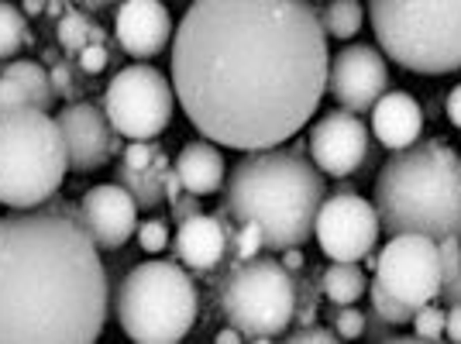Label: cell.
Here are the masks:
<instances>
[{
  "instance_id": "19",
  "label": "cell",
  "mask_w": 461,
  "mask_h": 344,
  "mask_svg": "<svg viewBox=\"0 0 461 344\" xmlns=\"http://www.w3.org/2000/svg\"><path fill=\"white\" fill-rule=\"evenodd\" d=\"M52 104H56V90H52V77L41 62L18 59L0 73V114L14 111V107L52 111Z\"/></svg>"
},
{
  "instance_id": "16",
  "label": "cell",
  "mask_w": 461,
  "mask_h": 344,
  "mask_svg": "<svg viewBox=\"0 0 461 344\" xmlns=\"http://www.w3.org/2000/svg\"><path fill=\"white\" fill-rule=\"evenodd\" d=\"M234 234L238 228L228 213H193L176 228V255L186 268L203 276L234 251Z\"/></svg>"
},
{
  "instance_id": "34",
  "label": "cell",
  "mask_w": 461,
  "mask_h": 344,
  "mask_svg": "<svg viewBox=\"0 0 461 344\" xmlns=\"http://www.w3.org/2000/svg\"><path fill=\"white\" fill-rule=\"evenodd\" d=\"M286 341L289 344H334L341 341L334 330H327V327H296V330H286Z\"/></svg>"
},
{
  "instance_id": "1",
  "label": "cell",
  "mask_w": 461,
  "mask_h": 344,
  "mask_svg": "<svg viewBox=\"0 0 461 344\" xmlns=\"http://www.w3.org/2000/svg\"><path fill=\"white\" fill-rule=\"evenodd\" d=\"M169 62L193 128L255 152L307 128L327 90L330 52L310 0H193Z\"/></svg>"
},
{
  "instance_id": "37",
  "label": "cell",
  "mask_w": 461,
  "mask_h": 344,
  "mask_svg": "<svg viewBox=\"0 0 461 344\" xmlns=\"http://www.w3.org/2000/svg\"><path fill=\"white\" fill-rule=\"evenodd\" d=\"M366 330H368V338H372V341H393V338H396L393 324H389L385 317H379L375 310H372V313L366 317Z\"/></svg>"
},
{
  "instance_id": "44",
  "label": "cell",
  "mask_w": 461,
  "mask_h": 344,
  "mask_svg": "<svg viewBox=\"0 0 461 344\" xmlns=\"http://www.w3.org/2000/svg\"><path fill=\"white\" fill-rule=\"evenodd\" d=\"M77 4L90 7V11H100V7H111V4H117V0H77Z\"/></svg>"
},
{
  "instance_id": "12",
  "label": "cell",
  "mask_w": 461,
  "mask_h": 344,
  "mask_svg": "<svg viewBox=\"0 0 461 344\" xmlns=\"http://www.w3.org/2000/svg\"><path fill=\"white\" fill-rule=\"evenodd\" d=\"M385 86H389V66L379 49L348 45L330 59L327 90L351 114H368L375 107V100L385 94Z\"/></svg>"
},
{
  "instance_id": "30",
  "label": "cell",
  "mask_w": 461,
  "mask_h": 344,
  "mask_svg": "<svg viewBox=\"0 0 461 344\" xmlns=\"http://www.w3.org/2000/svg\"><path fill=\"white\" fill-rule=\"evenodd\" d=\"M135 234H138V245L149 251V255H155V251H162L166 245H169V224L158 221V217L145 221V224H138Z\"/></svg>"
},
{
  "instance_id": "9",
  "label": "cell",
  "mask_w": 461,
  "mask_h": 344,
  "mask_svg": "<svg viewBox=\"0 0 461 344\" xmlns=\"http://www.w3.org/2000/svg\"><path fill=\"white\" fill-rule=\"evenodd\" d=\"M176 107V90L169 77H162L149 62H135L117 69L107 83L104 111L121 138H158L169 128Z\"/></svg>"
},
{
  "instance_id": "3",
  "label": "cell",
  "mask_w": 461,
  "mask_h": 344,
  "mask_svg": "<svg viewBox=\"0 0 461 344\" xmlns=\"http://www.w3.org/2000/svg\"><path fill=\"white\" fill-rule=\"evenodd\" d=\"M327 196L324 172L300 149H255L234 162L224 179V207L238 224H258L266 251L303 245L313 234V221Z\"/></svg>"
},
{
  "instance_id": "2",
  "label": "cell",
  "mask_w": 461,
  "mask_h": 344,
  "mask_svg": "<svg viewBox=\"0 0 461 344\" xmlns=\"http://www.w3.org/2000/svg\"><path fill=\"white\" fill-rule=\"evenodd\" d=\"M107 296L100 245L79 207L0 217V344H94Z\"/></svg>"
},
{
  "instance_id": "27",
  "label": "cell",
  "mask_w": 461,
  "mask_h": 344,
  "mask_svg": "<svg viewBox=\"0 0 461 344\" xmlns=\"http://www.w3.org/2000/svg\"><path fill=\"white\" fill-rule=\"evenodd\" d=\"M317 310H321V283L300 276L296 279V310H293V324L310 327L317 324Z\"/></svg>"
},
{
  "instance_id": "40",
  "label": "cell",
  "mask_w": 461,
  "mask_h": 344,
  "mask_svg": "<svg viewBox=\"0 0 461 344\" xmlns=\"http://www.w3.org/2000/svg\"><path fill=\"white\" fill-rule=\"evenodd\" d=\"M441 296L447 300V303H461V268L447 279V283H441Z\"/></svg>"
},
{
  "instance_id": "6",
  "label": "cell",
  "mask_w": 461,
  "mask_h": 344,
  "mask_svg": "<svg viewBox=\"0 0 461 344\" xmlns=\"http://www.w3.org/2000/svg\"><path fill=\"white\" fill-rule=\"evenodd\" d=\"M368 21L379 49L410 73L461 69V0H372Z\"/></svg>"
},
{
  "instance_id": "39",
  "label": "cell",
  "mask_w": 461,
  "mask_h": 344,
  "mask_svg": "<svg viewBox=\"0 0 461 344\" xmlns=\"http://www.w3.org/2000/svg\"><path fill=\"white\" fill-rule=\"evenodd\" d=\"M444 111H447V117H451V124L455 128H461V83L447 94V100H444Z\"/></svg>"
},
{
  "instance_id": "23",
  "label": "cell",
  "mask_w": 461,
  "mask_h": 344,
  "mask_svg": "<svg viewBox=\"0 0 461 344\" xmlns=\"http://www.w3.org/2000/svg\"><path fill=\"white\" fill-rule=\"evenodd\" d=\"M321 24H324L327 39H355L366 24V7L362 0H330L321 14Z\"/></svg>"
},
{
  "instance_id": "28",
  "label": "cell",
  "mask_w": 461,
  "mask_h": 344,
  "mask_svg": "<svg viewBox=\"0 0 461 344\" xmlns=\"http://www.w3.org/2000/svg\"><path fill=\"white\" fill-rule=\"evenodd\" d=\"M330 330L338 338H345V341H355V338L366 334V313L355 310L351 303H334V310H330Z\"/></svg>"
},
{
  "instance_id": "17",
  "label": "cell",
  "mask_w": 461,
  "mask_h": 344,
  "mask_svg": "<svg viewBox=\"0 0 461 344\" xmlns=\"http://www.w3.org/2000/svg\"><path fill=\"white\" fill-rule=\"evenodd\" d=\"M114 35L128 56L155 59L173 41V14L162 0H121Z\"/></svg>"
},
{
  "instance_id": "18",
  "label": "cell",
  "mask_w": 461,
  "mask_h": 344,
  "mask_svg": "<svg viewBox=\"0 0 461 344\" xmlns=\"http://www.w3.org/2000/svg\"><path fill=\"white\" fill-rule=\"evenodd\" d=\"M368 114H372V131L379 138V145H385L389 152H400L420 141L423 111L406 90H385Z\"/></svg>"
},
{
  "instance_id": "11",
  "label": "cell",
  "mask_w": 461,
  "mask_h": 344,
  "mask_svg": "<svg viewBox=\"0 0 461 344\" xmlns=\"http://www.w3.org/2000/svg\"><path fill=\"white\" fill-rule=\"evenodd\" d=\"M379 213L375 204H368L358 193L338 190L334 196H324L317 221H313V234L317 245L330 262H362L368 251L379 241Z\"/></svg>"
},
{
  "instance_id": "26",
  "label": "cell",
  "mask_w": 461,
  "mask_h": 344,
  "mask_svg": "<svg viewBox=\"0 0 461 344\" xmlns=\"http://www.w3.org/2000/svg\"><path fill=\"white\" fill-rule=\"evenodd\" d=\"M368 300H372V310H375L379 317H385L393 327L410 324V321H413V306H406L403 300H396V296H393L379 279H372V286H368Z\"/></svg>"
},
{
  "instance_id": "38",
  "label": "cell",
  "mask_w": 461,
  "mask_h": 344,
  "mask_svg": "<svg viewBox=\"0 0 461 344\" xmlns=\"http://www.w3.org/2000/svg\"><path fill=\"white\" fill-rule=\"evenodd\" d=\"M444 334L455 344H461V303H451V310L444 313Z\"/></svg>"
},
{
  "instance_id": "21",
  "label": "cell",
  "mask_w": 461,
  "mask_h": 344,
  "mask_svg": "<svg viewBox=\"0 0 461 344\" xmlns=\"http://www.w3.org/2000/svg\"><path fill=\"white\" fill-rule=\"evenodd\" d=\"M166 172H169V155L158 152L152 166L131 169L124 162H117V183L135 196L138 211H155L166 200Z\"/></svg>"
},
{
  "instance_id": "14",
  "label": "cell",
  "mask_w": 461,
  "mask_h": 344,
  "mask_svg": "<svg viewBox=\"0 0 461 344\" xmlns=\"http://www.w3.org/2000/svg\"><path fill=\"white\" fill-rule=\"evenodd\" d=\"M310 158L324 176L338 179L362 169L368 158V128L362 114L338 107L321 117L310 131Z\"/></svg>"
},
{
  "instance_id": "25",
  "label": "cell",
  "mask_w": 461,
  "mask_h": 344,
  "mask_svg": "<svg viewBox=\"0 0 461 344\" xmlns=\"http://www.w3.org/2000/svg\"><path fill=\"white\" fill-rule=\"evenodd\" d=\"M24 41H28V14L14 4L0 0V62L18 56Z\"/></svg>"
},
{
  "instance_id": "41",
  "label": "cell",
  "mask_w": 461,
  "mask_h": 344,
  "mask_svg": "<svg viewBox=\"0 0 461 344\" xmlns=\"http://www.w3.org/2000/svg\"><path fill=\"white\" fill-rule=\"evenodd\" d=\"M283 266H286L293 276L303 268V251H300V245H293V249H283Z\"/></svg>"
},
{
  "instance_id": "10",
  "label": "cell",
  "mask_w": 461,
  "mask_h": 344,
  "mask_svg": "<svg viewBox=\"0 0 461 344\" xmlns=\"http://www.w3.org/2000/svg\"><path fill=\"white\" fill-rule=\"evenodd\" d=\"M375 279L413 310L434 303L441 296L438 241L427 234H389L375 258Z\"/></svg>"
},
{
  "instance_id": "32",
  "label": "cell",
  "mask_w": 461,
  "mask_h": 344,
  "mask_svg": "<svg viewBox=\"0 0 461 344\" xmlns=\"http://www.w3.org/2000/svg\"><path fill=\"white\" fill-rule=\"evenodd\" d=\"M438 262H441V283H447L461 268V238H455V234L438 238Z\"/></svg>"
},
{
  "instance_id": "13",
  "label": "cell",
  "mask_w": 461,
  "mask_h": 344,
  "mask_svg": "<svg viewBox=\"0 0 461 344\" xmlns=\"http://www.w3.org/2000/svg\"><path fill=\"white\" fill-rule=\"evenodd\" d=\"M56 124L66 138V152H69V169L73 172L104 169L121 152V134L114 131L107 111L96 107V104L73 100L69 107H62L56 114Z\"/></svg>"
},
{
  "instance_id": "7",
  "label": "cell",
  "mask_w": 461,
  "mask_h": 344,
  "mask_svg": "<svg viewBox=\"0 0 461 344\" xmlns=\"http://www.w3.org/2000/svg\"><path fill=\"white\" fill-rule=\"evenodd\" d=\"M200 296L176 262H141L117 289V324L138 344H176L196 324Z\"/></svg>"
},
{
  "instance_id": "35",
  "label": "cell",
  "mask_w": 461,
  "mask_h": 344,
  "mask_svg": "<svg viewBox=\"0 0 461 344\" xmlns=\"http://www.w3.org/2000/svg\"><path fill=\"white\" fill-rule=\"evenodd\" d=\"M49 77H52V90H56V96H77V83H73V66H69V59L52 62Z\"/></svg>"
},
{
  "instance_id": "29",
  "label": "cell",
  "mask_w": 461,
  "mask_h": 344,
  "mask_svg": "<svg viewBox=\"0 0 461 344\" xmlns=\"http://www.w3.org/2000/svg\"><path fill=\"white\" fill-rule=\"evenodd\" d=\"M413 334L417 341H441L444 338V310L434 303H423L413 310Z\"/></svg>"
},
{
  "instance_id": "33",
  "label": "cell",
  "mask_w": 461,
  "mask_h": 344,
  "mask_svg": "<svg viewBox=\"0 0 461 344\" xmlns=\"http://www.w3.org/2000/svg\"><path fill=\"white\" fill-rule=\"evenodd\" d=\"M77 59H79V69H83L86 77H96V73L107 69V59L111 56H107V45H104V41H90Z\"/></svg>"
},
{
  "instance_id": "42",
  "label": "cell",
  "mask_w": 461,
  "mask_h": 344,
  "mask_svg": "<svg viewBox=\"0 0 461 344\" xmlns=\"http://www.w3.org/2000/svg\"><path fill=\"white\" fill-rule=\"evenodd\" d=\"M45 7H49V0H24V4H21V11H24L28 18H35V14H45Z\"/></svg>"
},
{
  "instance_id": "20",
  "label": "cell",
  "mask_w": 461,
  "mask_h": 344,
  "mask_svg": "<svg viewBox=\"0 0 461 344\" xmlns=\"http://www.w3.org/2000/svg\"><path fill=\"white\" fill-rule=\"evenodd\" d=\"M176 172H179V183L183 190L196 193V196H213V193L224 190V179H228V166H224V155L217 149V141L211 138H200L183 145V152L176 155Z\"/></svg>"
},
{
  "instance_id": "4",
  "label": "cell",
  "mask_w": 461,
  "mask_h": 344,
  "mask_svg": "<svg viewBox=\"0 0 461 344\" xmlns=\"http://www.w3.org/2000/svg\"><path fill=\"white\" fill-rule=\"evenodd\" d=\"M385 234L461 238V155L438 138L393 152L375 179Z\"/></svg>"
},
{
  "instance_id": "15",
  "label": "cell",
  "mask_w": 461,
  "mask_h": 344,
  "mask_svg": "<svg viewBox=\"0 0 461 344\" xmlns=\"http://www.w3.org/2000/svg\"><path fill=\"white\" fill-rule=\"evenodd\" d=\"M79 217L100 249H121L138 231V204L121 183L90 186L79 200Z\"/></svg>"
},
{
  "instance_id": "5",
  "label": "cell",
  "mask_w": 461,
  "mask_h": 344,
  "mask_svg": "<svg viewBox=\"0 0 461 344\" xmlns=\"http://www.w3.org/2000/svg\"><path fill=\"white\" fill-rule=\"evenodd\" d=\"M69 172L66 138L56 117L41 107H14L0 114V204L32 211L52 200Z\"/></svg>"
},
{
  "instance_id": "8",
  "label": "cell",
  "mask_w": 461,
  "mask_h": 344,
  "mask_svg": "<svg viewBox=\"0 0 461 344\" xmlns=\"http://www.w3.org/2000/svg\"><path fill=\"white\" fill-rule=\"evenodd\" d=\"M221 310L245 341H272L293 327L296 276L266 255L238 258L221 279Z\"/></svg>"
},
{
  "instance_id": "22",
  "label": "cell",
  "mask_w": 461,
  "mask_h": 344,
  "mask_svg": "<svg viewBox=\"0 0 461 344\" xmlns=\"http://www.w3.org/2000/svg\"><path fill=\"white\" fill-rule=\"evenodd\" d=\"M368 289L366 272L358 268V262H334L321 276V293H324L330 303H355L362 300Z\"/></svg>"
},
{
  "instance_id": "24",
  "label": "cell",
  "mask_w": 461,
  "mask_h": 344,
  "mask_svg": "<svg viewBox=\"0 0 461 344\" xmlns=\"http://www.w3.org/2000/svg\"><path fill=\"white\" fill-rule=\"evenodd\" d=\"M90 41H104V28L100 24H94V21L86 18V14H79V11H66L59 18V45L66 49V59L79 56Z\"/></svg>"
},
{
  "instance_id": "36",
  "label": "cell",
  "mask_w": 461,
  "mask_h": 344,
  "mask_svg": "<svg viewBox=\"0 0 461 344\" xmlns=\"http://www.w3.org/2000/svg\"><path fill=\"white\" fill-rule=\"evenodd\" d=\"M200 200L203 196H196V193L183 190L176 200H169V207H173V217L176 221H186V217H193V213H200Z\"/></svg>"
},
{
  "instance_id": "31",
  "label": "cell",
  "mask_w": 461,
  "mask_h": 344,
  "mask_svg": "<svg viewBox=\"0 0 461 344\" xmlns=\"http://www.w3.org/2000/svg\"><path fill=\"white\" fill-rule=\"evenodd\" d=\"M262 245H266L262 228L251 224V221H245V224L238 228V234H234V255H238V258H255V255L262 251Z\"/></svg>"
},
{
  "instance_id": "43",
  "label": "cell",
  "mask_w": 461,
  "mask_h": 344,
  "mask_svg": "<svg viewBox=\"0 0 461 344\" xmlns=\"http://www.w3.org/2000/svg\"><path fill=\"white\" fill-rule=\"evenodd\" d=\"M217 341L221 344H234V341H245V334L238 330V327H224L221 334H217Z\"/></svg>"
}]
</instances>
